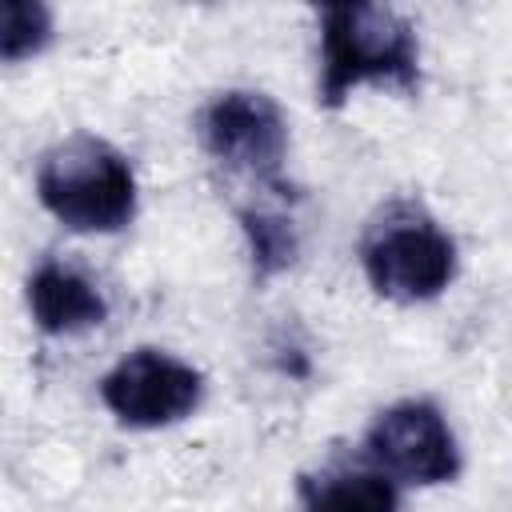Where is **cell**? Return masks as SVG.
Returning a JSON list of instances; mask_svg holds the SVG:
<instances>
[{
    "instance_id": "obj_1",
    "label": "cell",
    "mask_w": 512,
    "mask_h": 512,
    "mask_svg": "<svg viewBox=\"0 0 512 512\" xmlns=\"http://www.w3.org/2000/svg\"><path fill=\"white\" fill-rule=\"evenodd\" d=\"M364 84L416 92L420 40L408 16L388 4H328L320 12V80L324 108L348 104Z\"/></svg>"
},
{
    "instance_id": "obj_2",
    "label": "cell",
    "mask_w": 512,
    "mask_h": 512,
    "mask_svg": "<svg viewBox=\"0 0 512 512\" xmlns=\"http://www.w3.org/2000/svg\"><path fill=\"white\" fill-rule=\"evenodd\" d=\"M36 196L64 228L108 236L128 228L136 216V172L116 144L76 132L44 152L36 168Z\"/></svg>"
},
{
    "instance_id": "obj_3",
    "label": "cell",
    "mask_w": 512,
    "mask_h": 512,
    "mask_svg": "<svg viewBox=\"0 0 512 512\" xmlns=\"http://www.w3.org/2000/svg\"><path fill=\"white\" fill-rule=\"evenodd\" d=\"M360 264L384 300L424 304L456 280L460 248L420 200H388L364 228Z\"/></svg>"
},
{
    "instance_id": "obj_4",
    "label": "cell",
    "mask_w": 512,
    "mask_h": 512,
    "mask_svg": "<svg viewBox=\"0 0 512 512\" xmlns=\"http://www.w3.org/2000/svg\"><path fill=\"white\" fill-rule=\"evenodd\" d=\"M196 132L216 164L284 192L280 168L288 160V120L272 96L256 88H228L204 104Z\"/></svg>"
},
{
    "instance_id": "obj_5",
    "label": "cell",
    "mask_w": 512,
    "mask_h": 512,
    "mask_svg": "<svg viewBox=\"0 0 512 512\" xmlns=\"http://www.w3.org/2000/svg\"><path fill=\"white\" fill-rule=\"evenodd\" d=\"M364 452L372 468H380L388 480L416 488L452 484L464 468L460 440L448 416L420 396L396 400L384 412H376V420L364 432Z\"/></svg>"
},
{
    "instance_id": "obj_6",
    "label": "cell",
    "mask_w": 512,
    "mask_h": 512,
    "mask_svg": "<svg viewBox=\"0 0 512 512\" xmlns=\"http://www.w3.org/2000/svg\"><path fill=\"white\" fill-rule=\"evenodd\" d=\"M100 400L128 428H172L204 404V376L164 348H136L104 372Z\"/></svg>"
},
{
    "instance_id": "obj_7",
    "label": "cell",
    "mask_w": 512,
    "mask_h": 512,
    "mask_svg": "<svg viewBox=\"0 0 512 512\" xmlns=\"http://www.w3.org/2000/svg\"><path fill=\"white\" fill-rule=\"evenodd\" d=\"M28 316L40 332L48 336H76L88 328H100L108 320V300L104 292L72 264L64 260H44L28 276Z\"/></svg>"
},
{
    "instance_id": "obj_8",
    "label": "cell",
    "mask_w": 512,
    "mask_h": 512,
    "mask_svg": "<svg viewBox=\"0 0 512 512\" xmlns=\"http://www.w3.org/2000/svg\"><path fill=\"white\" fill-rule=\"evenodd\" d=\"M300 512H400L396 480L364 464H332L296 480Z\"/></svg>"
},
{
    "instance_id": "obj_9",
    "label": "cell",
    "mask_w": 512,
    "mask_h": 512,
    "mask_svg": "<svg viewBox=\"0 0 512 512\" xmlns=\"http://www.w3.org/2000/svg\"><path fill=\"white\" fill-rule=\"evenodd\" d=\"M240 232L248 240L256 280H272V276L288 272L300 256V232H296L292 216H284L276 208H260V204L240 208Z\"/></svg>"
},
{
    "instance_id": "obj_10",
    "label": "cell",
    "mask_w": 512,
    "mask_h": 512,
    "mask_svg": "<svg viewBox=\"0 0 512 512\" xmlns=\"http://www.w3.org/2000/svg\"><path fill=\"white\" fill-rule=\"evenodd\" d=\"M52 8L40 0H0V60L20 64L52 44Z\"/></svg>"
}]
</instances>
